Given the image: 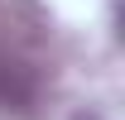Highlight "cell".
I'll list each match as a JSON object with an SVG mask.
<instances>
[{
	"mask_svg": "<svg viewBox=\"0 0 125 120\" xmlns=\"http://www.w3.org/2000/svg\"><path fill=\"white\" fill-rule=\"evenodd\" d=\"M72 120H106V115H101V110H77Z\"/></svg>",
	"mask_w": 125,
	"mask_h": 120,
	"instance_id": "1",
	"label": "cell"
}]
</instances>
